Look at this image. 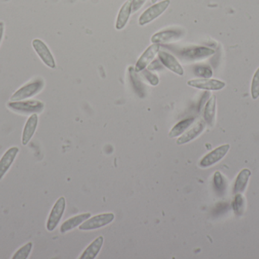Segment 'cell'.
Wrapping results in <instances>:
<instances>
[{
	"label": "cell",
	"instance_id": "obj_3",
	"mask_svg": "<svg viewBox=\"0 0 259 259\" xmlns=\"http://www.w3.org/2000/svg\"><path fill=\"white\" fill-rule=\"evenodd\" d=\"M170 0H162L159 3L153 4V6L146 9L140 15L139 18V24L140 26H144L156 19L167 10V8L170 6Z\"/></svg>",
	"mask_w": 259,
	"mask_h": 259
},
{
	"label": "cell",
	"instance_id": "obj_10",
	"mask_svg": "<svg viewBox=\"0 0 259 259\" xmlns=\"http://www.w3.org/2000/svg\"><path fill=\"white\" fill-rule=\"evenodd\" d=\"M160 51V44H152L149 46L140 56L136 63L134 69L137 73L146 69L148 65L155 59L158 52Z\"/></svg>",
	"mask_w": 259,
	"mask_h": 259
},
{
	"label": "cell",
	"instance_id": "obj_5",
	"mask_svg": "<svg viewBox=\"0 0 259 259\" xmlns=\"http://www.w3.org/2000/svg\"><path fill=\"white\" fill-rule=\"evenodd\" d=\"M65 208H66V200L64 197L59 198L56 201L55 205H53L51 212H50V216H49L48 220H47V231L52 232L57 228L59 222L62 220Z\"/></svg>",
	"mask_w": 259,
	"mask_h": 259
},
{
	"label": "cell",
	"instance_id": "obj_18",
	"mask_svg": "<svg viewBox=\"0 0 259 259\" xmlns=\"http://www.w3.org/2000/svg\"><path fill=\"white\" fill-rule=\"evenodd\" d=\"M91 217V213H84V214H79V215L71 217V218L68 219L62 224L60 228V232L62 234H65V233L74 229L77 227L80 226L82 223H83L85 220H88Z\"/></svg>",
	"mask_w": 259,
	"mask_h": 259
},
{
	"label": "cell",
	"instance_id": "obj_22",
	"mask_svg": "<svg viewBox=\"0 0 259 259\" xmlns=\"http://www.w3.org/2000/svg\"><path fill=\"white\" fill-rule=\"evenodd\" d=\"M194 121V118H189L180 122L172 128L171 130L169 132V137L174 138L182 135L185 131L188 129L189 127H190L193 124Z\"/></svg>",
	"mask_w": 259,
	"mask_h": 259
},
{
	"label": "cell",
	"instance_id": "obj_20",
	"mask_svg": "<svg viewBox=\"0 0 259 259\" xmlns=\"http://www.w3.org/2000/svg\"><path fill=\"white\" fill-rule=\"evenodd\" d=\"M250 176L251 171L247 168L243 169L239 173L234 184V195L243 193L246 190Z\"/></svg>",
	"mask_w": 259,
	"mask_h": 259
},
{
	"label": "cell",
	"instance_id": "obj_11",
	"mask_svg": "<svg viewBox=\"0 0 259 259\" xmlns=\"http://www.w3.org/2000/svg\"><path fill=\"white\" fill-rule=\"evenodd\" d=\"M158 59L163 65L170 71H173L178 76H182L184 74V70L182 65L178 62L175 56L164 51H159L158 53Z\"/></svg>",
	"mask_w": 259,
	"mask_h": 259
},
{
	"label": "cell",
	"instance_id": "obj_4",
	"mask_svg": "<svg viewBox=\"0 0 259 259\" xmlns=\"http://www.w3.org/2000/svg\"><path fill=\"white\" fill-rule=\"evenodd\" d=\"M115 219V214L113 213H104L99 214L93 217H90L85 222L79 226L80 231H93L103 228L106 225L112 223Z\"/></svg>",
	"mask_w": 259,
	"mask_h": 259
},
{
	"label": "cell",
	"instance_id": "obj_30",
	"mask_svg": "<svg viewBox=\"0 0 259 259\" xmlns=\"http://www.w3.org/2000/svg\"><path fill=\"white\" fill-rule=\"evenodd\" d=\"M164 65L161 64V62H158V60L154 61V62H151L149 65H148V69L149 70H160L163 68Z\"/></svg>",
	"mask_w": 259,
	"mask_h": 259
},
{
	"label": "cell",
	"instance_id": "obj_24",
	"mask_svg": "<svg viewBox=\"0 0 259 259\" xmlns=\"http://www.w3.org/2000/svg\"><path fill=\"white\" fill-rule=\"evenodd\" d=\"M33 243H27V244L20 248L15 254H14L12 258L13 259H26L28 258L29 255L32 250Z\"/></svg>",
	"mask_w": 259,
	"mask_h": 259
},
{
	"label": "cell",
	"instance_id": "obj_17",
	"mask_svg": "<svg viewBox=\"0 0 259 259\" xmlns=\"http://www.w3.org/2000/svg\"><path fill=\"white\" fill-rule=\"evenodd\" d=\"M216 106H217V99L215 95H212L207 100L205 109H204V121L208 126H214L216 117Z\"/></svg>",
	"mask_w": 259,
	"mask_h": 259
},
{
	"label": "cell",
	"instance_id": "obj_29",
	"mask_svg": "<svg viewBox=\"0 0 259 259\" xmlns=\"http://www.w3.org/2000/svg\"><path fill=\"white\" fill-rule=\"evenodd\" d=\"M146 0H132V12L134 13V12H137V11L140 10L142 7H143V5L146 3Z\"/></svg>",
	"mask_w": 259,
	"mask_h": 259
},
{
	"label": "cell",
	"instance_id": "obj_2",
	"mask_svg": "<svg viewBox=\"0 0 259 259\" xmlns=\"http://www.w3.org/2000/svg\"><path fill=\"white\" fill-rule=\"evenodd\" d=\"M44 82L41 79L31 81L17 90L12 96L11 101H19L30 98L40 92L44 88Z\"/></svg>",
	"mask_w": 259,
	"mask_h": 259
},
{
	"label": "cell",
	"instance_id": "obj_31",
	"mask_svg": "<svg viewBox=\"0 0 259 259\" xmlns=\"http://www.w3.org/2000/svg\"><path fill=\"white\" fill-rule=\"evenodd\" d=\"M5 25L3 21H0V44L3 41V34H4Z\"/></svg>",
	"mask_w": 259,
	"mask_h": 259
},
{
	"label": "cell",
	"instance_id": "obj_32",
	"mask_svg": "<svg viewBox=\"0 0 259 259\" xmlns=\"http://www.w3.org/2000/svg\"><path fill=\"white\" fill-rule=\"evenodd\" d=\"M158 1V0H151V2H152V3H153V4H155V3H156Z\"/></svg>",
	"mask_w": 259,
	"mask_h": 259
},
{
	"label": "cell",
	"instance_id": "obj_1",
	"mask_svg": "<svg viewBox=\"0 0 259 259\" xmlns=\"http://www.w3.org/2000/svg\"><path fill=\"white\" fill-rule=\"evenodd\" d=\"M7 106L13 112L24 115H30L42 113L44 109V103L39 100H24L9 102Z\"/></svg>",
	"mask_w": 259,
	"mask_h": 259
},
{
	"label": "cell",
	"instance_id": "obj_8",
	"mask_svg": "<svg viewBox=\"0 0 259 259\" xmlns=\"http://www.w3.org/2000/svg\"><path fill=\"white\" fill-rule=\"evenodd\" d=\"M230 144H226L219 146L217 149L209 152L208 155H205L199 163V166L202 168H207L219 163L221 160L223 159L228 151L230 150Z\"/></svg>",
	"mask_w": 259,
	"mask_h": 259
},
{
	"label": "cell",
	"instance_id": "obj_6",
	"mask_svg": "<svg viewBox=\"0 0 259 259\" xmlns=\"http://www.w3.org/2000/svg\"><path fill=\"white\" fill-rule=\"evenodd\" d=\"M214 53L215 51L214 50L208 47H193L183 50L181 56L184 60L194 62V61L207 59Z\"/></svg>",
	"mask_w": 259,
	"mask_h": 259
},
{
	"label": "cell",
	"instance_id": "obj_26",
	"mask_svg": "<svg viewBox=\"0 0 259 259\" xmlns=\"http://www.w3.org/2000/svg\"><path fill=\"white\" fill-rule=\"evenodd\" d=\"M140 72H141V76H143V79L147 81L152 86H156L159 83V79L158 76L154 73L151 72L150 70L146 68Z\"/></svg>",
	"mask_w": 259,
	"mask_h": 259
},
{
	"label": "cell",
	"instance_id": "obj_9",
	"mask_svg": "<svg viewBox=\"0 0 259 259\" xmlns=\"http://www.w3.org/2000/svg\"><path fill=\"white\" fill-rule=\"evenodd\" d=\"M187 85L192 88L197 89L205 90V91H220L223 89L226 84L218 79H192L187 82Z\"/></svg>",
	"mask_w": 259,
	"mask_h": 259
},
{
	"label": "cell",
	"instance_id": "obj_27",
	"mask_svg": "<svg viewBox=\"0 0 259 259\" xmlns=\"http://www.w3.org/2000/svg\"><path fill=\"white\" fill-rule=\"evenodd\" d=\"M195 74L201 79H210L212 76V70L210 67L199 65L195 68Z\"/></svg>",
	"mask_w": 259,
	"mask_h": 259
},
{
	"label": "cell",
	"instance_id": "obj_28",
	"mask_svg": "<svg viewBox=\"0 0 259 259\" xmlns=\"http://www.w3.org/2000/svg\"><path fill=\"white\" fill-rule=\"evenodd\" d=\"M225 179L219 171L215 172L214 175V184L219 191H222L225 189Z\"/></svg>",
	"mask_w": 259,
	"mask_h": 259
},
{
	"label": "cell",
	"instance_id": "obj_21",
	"mask_svg": "<svg viewBox=\"0 0 259 259\" xmlns=\"http://www.w3.org/2000/svg\"><path fill=\"white\" fill-rule=\"evenodd\" d=\"M128 71L131 85H132L134 91L138 94L139 97L143 98L145 97V89L140 76H138L134 67H130Z\"/></svg>",
	"mask_w": 259,
	"mask_h": 259
},
{
	"label": "cell",
	"instance_id": "obj_23",
	"mask_svg": "<svg viewBox=\"0 0 259 259\" xmlns=\"http://www.w3.org/2000/svg\"><path fill=\"white\" fill-rule=\"evenodd\" d=\"M245 200L241 193L235 195L234 202H233V208L234 212L237 215H242L244 211Z\"/></svg>",
	"mask_w": 259,
	"mask_h": 259
},
{
	"label": "cell",
	"instance_id": "obj_14",
	"mask_svg": "<svg viewBox=\"0 0 259 259\" xmlns=\"http://www.w3.org/2000/svg\"><path fill=\"white\" fill-rule=\"evenodd\" d=\"M18 152H19L18 147H12L6 151L2 157L0 159V180L4 177L12 164H13Z\"/></svg>",
	"mask_w": 259,
	"mask_h": 259
},
{
	"label": "cell",
	"instance_id": "obj_25",
	"mask_svg": "<svg viewBox=\"0 0 259 259\" xmlns=\"http://www.w3.org/2000/svg\"><path fill=\"white\" fill-rule=\"evenodd\" d=\"M251 95L253 100H257L259 97V67L252 77V83H251Z\"/></svg>",
	"mask_w": 259,
	"mask_h": 259
},
{
	"label": "cell",
	"instance_id": "obj_15",
	"mask_svg": "<svg viewBox=\"0 0 259 259\" xmlns=\"http://www.w3.org/2000/svg\"><path fill=\"white\" fill-rule=\"evenodd\" d=\"M38 125L37 114H32L26 122L24 125V130H23L21 143L23 145H27L29 141L31 140L32 137L36 132Z\"/></svg>",
	"mask_w": 259,
	"mask_h": 259
},
{
	"label": "cell",
	"instance_id": "obj_7",
	"mask_svg": "<svg viewBox=\"0 0 259 259\" xmlns=\"http://www.w3.org/2000/svg\"><path fill=\"white\" fill-rule=\"evenodd\" d=\"M32 47L39 56V59L50 68H56V61L47 44L39 39H34L32 41Z\"/></svg>",
	"mask_w": 259,
	"mask_h": 259
},
{
	"label": "cell",
	"instance_id": "obj_16",
	"mask_svg": "<svg viewBox=\"0 0 259 259\" xmlns=\"http://www.w3.org/2000/svg\"><path fill=\"white\" fill-rule=\"evenodd\" d=\"M131 13H132V0H127L121 6L118 12L116 23H115V28L117 30H122L125 27L126 24L128 22Z\"/></svg>",
	"mask_w": 259,
	"mask_h": 259
},
{
	"label": "cell",
	"instance_id": "obj_19",
	"mask_svg": "<svg viewBox=\"0 0 259 259\" xmlns=\"http://www.w3.org/2000/svg\"><path fill=\"white\" fill-rule=\"evenodd\" d=\"M104 243V237L103 236L97 237L95 240L89 245L82 253L80 259H94L100 253Z\"/></svg>",
	"mask_w": 259,
	"mask_h": 259
},
{
	"label": "cell",
	"instance_id": "obj_13",
	"mask_svg": "<svg viewBox=\"0 0 259 259\" xmlns=\"http://www.w3.org/2000/svg\"><path fill=\"white\" fill-rule=\"evenodd\" d=\"M205 125L206 123L204 120H199L190 130L187 131L186 133L178 138V139L177 140V144L182 145V144H187V143L193 141L202 133L204 129H205Z\"/></svg>",
	"mask_w": 259,
	"mask_h": 259
},
{
	"label": "cell",
	"instance_id": "obj_12",
	"mask_svg": "<svg viewBox=\"0 0 259 259\" xmlns=\"http://www.w3.org/2000/svg\"><path fill=\"white\" fill-rule=\"evenodd\" d=\"M182 33L178 30H167L158 32L152 35L151 42L152 44H164L175 42L181 38Z\"/></svg>",
	"mask_w": 259,
	"mask_h": 259
}]
</instances>
